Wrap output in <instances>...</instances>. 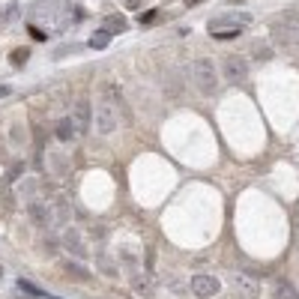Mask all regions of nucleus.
Instances as JSON below:
<instances>
[{"mask_svg": "<svg viewBox=\"0 0 299 299\" xmlns=\"http://www.w3.org/2000/svg\"><path fill=\"white\" fill-rule=\"evenodd\" d=\"M66 269H69V272H72V275H78V278H90V272H87L84 266H75V264H72V261H69V264H66Z\"/></svg>", "mask_w": 299, "mask_h": 299, "instance_id": "nucleus-19", "label": "nucleus"}, {"mask_svg": "<svg viewBox=\"0 0 299 299\" xmlns=\"http://www.w3.org/2000/svg\"><path fill=\"white\" fill-rule=\"evenodd\" d=\"M245 75H248V63H245V57H236V54H225V57H222V78H225L228 84H239V81H245Z\"/></svg>", "mask_w": 299, "mask_h": 299, "instance_id": "nucleus-6", "label": "nucleus"}, {"mask_svg": "<svg viewBox=\"0 0 299 299\" xmlns=\"http://www.w3.org/2000/svg\"><path fill=\"white\" fill-rule=\"evenodd\" d=\"M219 290H222V284H219L216 275H195L192 278V293L200 299H212Z\"/></svg>", "mask_w": 299, "mask_h": 299, "instance_id": "nucleus-9", "label": "nucleus"}, {"mask_svg": "<svg viewBox=\"0 0 299 299\" xmlns=\"http://www.w3.org/2000/svg\"><path fill=\"white\" fill-rule=\"evenodd\" d=\"M186 3H189V6H198L200 0H186Z\"/></svg>", "mask_w": 299, "mask_h": 299, "instance_id": "nucleus-23", "label": "nucleus"}, {"mask_svg": "<svg viewBox=\"0 0 299 299\" xmlns=\"http://www.w3.org/2000/svg\"><path fill=\"white\" fill-rule=\"evenodd\" d=\"M60 245H63L66 251H72L75 258H84V254H87V245L81 242V236H78L75 231H66V233H63V239H60Z\"/></svg>", "mask_w": 299, "mask_h": 299, "instance_id": "nucleus-11", "label": "nucleus"}, {"mask_svg": "<svg viewBox=\"0 0 299 299\" xmlns=\"http://www.w3.org/2000/svg\"><path fill=\"white\" fill-rule=\"evenodd\" d=\"M69 117H72V123H75V132L84 135L87 129H90V102L87 99L75 102V111H72Z\"/></svg>", "mask_w": 299, "mask_h": 299, "instance_id": "nucleus-10", "label": "nucleus"}, {"mask_svg": "<svg viewBox=\"0 0 299 299\" xmlns=\"http://www.w3.org/2000/svg\"><path fill=\"white\" fill-rule=\"evenodd\" d=\"M275 299H299V290L290 281H278L275 284Z\"/></svg>", "mask_w": 299, "mask_h": 299, "instance_id": "nucleus-15", "label": "nucleus"}, {"mask_svg": "<svg viewBox=\"0 0 299 299\" xmlns=\"http://www.w3.org/2000/svg\"><path fill=\"white\" fill-rule=\"evenodd\" d=\"M132 290L138 296H150V293H153V290H150V278H147L144 272H138V269L132 272Z\"/></svg>", "mask_w": 299, "mask_h": 299, "instance_id": "nucleus-12", "label": "nucleus"}, {"mask_svg": "<svg viewBox=\"0 0 299 299\" xmlns=\"http://www.w3.org/2000/svg\"><path fill=\"white\" fill-rule=\"evenodd\" d=\"M245 24H251L248 12H222L209 21V30H242Z\"/></svg>", "mask_w": 299, "mask_h": 299, "instance_id": "nucleus-8", "label": "nucleus"}, {"mask_svg": "<svg viewBox=\"0 0 299 299\" xmlns=\"http://www.w3.org/2000/svg\"><path fill=\"white\" fill-rule=\"evenodd\" d=\"M3 93H6V87H0V96H3Z\"/></svg>", "mask_w": 299, "mask_h": 299, "instance_id": "nucleus-24", "label": "nucleus"}, {"mask_svg": "<svg viewBox=\"0 0 299 299\" xmlns=\"http://www.w3.org/2000/svg\"><path fill=\"white\" fill-rule=\"evenodd\" d=\"M228 281H231V290L236 299H258L261 296V281L251 272H231Z\"/></svg>", "mask_w": 299, "mask_h": 299, "instance_id": "nucleus-4", "label": "nucleus"}, {"mask_svg": "<svg viewBox=\"0 0 299 299\" xmlns=\"http://www.w3.org/2000/svg\"><path fill=\"white\" fill-rule=\"evenodd\" d=\"M18 177H21V165H15V167H12V170H9V174L3 177V183L9 186V183H12V180H18Z\"/></svg>", "mask_w": 299, "mask_h": 299, "instance_id": "nucleus-21", "label": "nucleus"}, {"mask_svg": "<svg viewBox=\"0 0 299 299\" xmlns=\"http://www.w3.org/2000/svg\"><path fill=\"white\" fill-rule=\"evenodd\" d=\"M48 165H51V174H54V177H69V159L66 156L54 153V156L48 159Z\"/></svg>", "mask_w": 299, "mask_h": 299, "instance_id": "nucleus-14", "label": "nucleus"}, {"mask_svg": "<svg viewBox=\"0 0 299 299\" xmlns=\"http://www.w3.org/2000/svg\"><path fill=\"white\" fill-rule=\"evenodd\" d=\"M30 18H33V27H39L42 33H54L69 27L78 15L69 0H39L30 9Z\"/></svg>", "mask_w": 299, "mask_h": 299, "instance_id": "nucleus-1", "label": "nucleus"}, {"mask_svg": "<svg viewBox=\"0 0 299 299\" xmlns=\"http://www.w3.org/2000/svg\"><path fill=\"white\" fill-rule=\"evenodd\" d=\"M251 57H254V60H269V57H272V48H269L266 42H254V45H251Z\"/></svg>", "mask_w": 299, "mask_h": 299, "instance_id": "nucleus-17", "label": "nucleus"}, {"mask_svg": "<svg viewBox=\"0 0 299 299\" xmlns=\"http://www.w3.org/2000/svg\"><path fill=\"white\" fill-rule=\"evenodd\" d=\"M117 126H120V111L102 96V102L96 105V129L99 135H111Z\"/></svg>", "mask_w": 299, "mask_h": 299, "instance_id": "nucleus-5", "label": "nucleus"}, {"mask_svg": "<svg viewBox=\"0 0 299 299\" xmlns=\"http://www.w3.org/2000/svg\"><path fill=\"white\" fill-rule=\"evenodd\" d=\"M108 42H111V33H105V30L90 36V48H108Z\"/></svg>", "mask_w": 299, "mask_h": 299, "instance_id": "nucleus-18", "label": "nucleus"}, {"mask_svg": "<svg viewBox=\"0 0 299 299\" xmlns=\"http://www.w3.org/2000/svg\"><path fill=\"white\" fill-rule=\"evenodd\" d=\"M27 54H30V51H27V48H18V51H15V54H12V63H15V66H21V63H24V60H27Z\"/></svg>", "mask_w": 299, "mask_h": 299, "instance_id": "nucleus-20", "label": "nucleus"}, {"mask_svg": "<svg viewBox=\"0 0 299 299\" xmlns=\"http://www.w3.org/2000/svg\"><path fill=\"white\" fill-rule=\"evenodd\" d=\"M48 216H51V225H48V228H54V231L66 228L69 219H72V206H69V200L60 198V195L48 198Z\"/></svg>", "mask_w": 299, "mask_h": 299, "instance_id": "nucleus-7", "label": "nucleus"}, {"mask_svg": "<svg viewBox=\"0 0 299 299\" xmlns=\"http://www.w3.org/2000/svg\"><path fill=\"white\" fill-rule=\"evenodd\" d=\"M126 30V21L120 18V15H111V18H105V33H123Z\"/></svg>", "mask_w": 299, "mask_h": 299, "instance_id": "nucleus-16", "label": "nucleus"}, {"mask_svg": "<svg viewBox=\"0 0 299 299\" xmlns=\"http://www.w3.org/2000/svg\"><path fill=\"white\" fill-rule=\"evenodd\" d=\"M75 123H72V117H63V120H60V123H57V141H60V144H66V141H72V138H75Z\"/></svg>", "mask_w": 299, "mask_h": 299, "instance_id": "nucleus-13", "label": "nucleus"}, {"mask_svg": "<svg viewBox=\"0 0 299 299\" xmlns=\"http://www.w3.org/2000/svg\"><path fill=\"white\" fill-rule=\"evenodd\" d=\"M269 33L275 45H299V12H278L269 21Z\"/></svg>", "mask_w": 299, "mask_h": 299, "instance_id": "nucleus-2", "label": "nucleus"}, {"mask_svg": "<svg viewBox=\"0 0 299 299\" xmlns=\"http://www.w3.org/2000/svg\"><path fill=\"white\" fill-rule=\"evenodd\" d=\"M150 21H156V9H150V12L141 15V24H150Z\"/></svg>", "mask_w": 299, "mask_h": 299, "instance_id": "nucleus-22", "label": "nucleus"}, {"mask_svg": "<svg viewBox=\"0 0 299 299\" xmlns=\"http://www.w3.org/2000/svg\"><path fill=\"white\" fill-rule=\"evenodd\" d=\"M192 78H195V87H198L203 96H216L219 93V72H216V63L209 57H198L195 60Z\"/></svg>", "mask_w": 299, "mask_h": 299, "instance_id": "nucleus-3", "label": "nucleus"}]
</instances>
